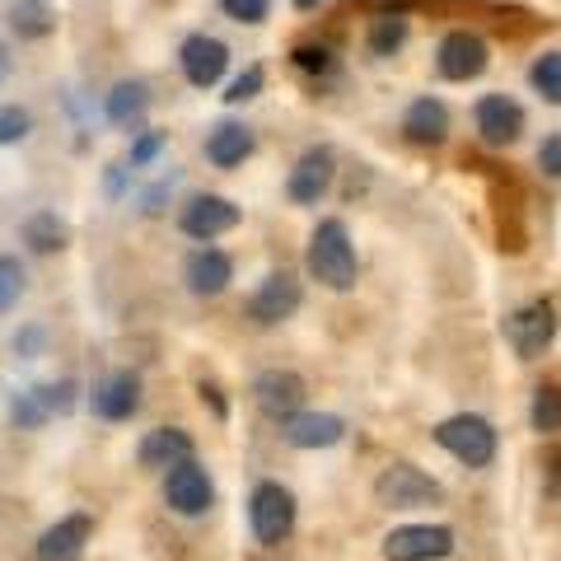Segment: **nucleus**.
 <instances>
[{"label":"nucleus","instance_id":"1","mask_svg":"<svg viewBox=\"0 0 561 561\" xmlns=\"http://www.w3.org/2000/svg\"><path fill=\"white\" fill-rule=\"evenodd\" d=\"M305 272L319 280L323 290H332V295L356 290V280H360V253H356V239H351L342 216H328V220L313 225V234L305 243Z\"/></svg>","mask_w":561,"mask_h":561},{"label":"nucleus","instance_id":"2","mask_svg":"<svg viewBox=\"0 0 561 561\" xmlns=\"http://www.w3.org/2000/svg\"><path fill=\"white\" fill-rule=\"evenodd\" d=\"M431 440L440 445L449 459H459L463 468H491V463H496V454H501V431L491 426L486 416H478V412L445 416L440 426L431 431Z\"/></svg>","mask_w":561,"mask_h":561},{"label":"nucleus","instance_id":"3","mask_svg":"<svg viewBox=\"0 0 561 561\" xmlns=\"http://www.w3.org/2000/svg\"><path fill=\"white\" fill-rule=\"evenodd\" d=\"M375 501L383 505V511H426V505L445 501V486L435 482L426 468H416L408 459H393L375 478Z\"/></svg>","mask_w":561,"mask_h":561},{"label":"nucleus","instance_id":"4","mask_svg":"<svg viewBox=\"0 0 561 561\" xmlns=\"http://www.w3.org/2000/svg\"><path fill=\"white\" fill-rule=\"evenodd\" d=\"M295 524H300V505H295V491L280 486V482H257L253 496H249V529L262 548H280Z\"/></svg>","mask_w":561,"mask_h":561},{"label":"nucleus","instance_id":"5","mask_svg":"<svg viewBox=\"0 0 561 561\" xmlns=\"http://www.w3.org/2000/svg\"><path fill=\"white\" fill-rule=\"evenodd\" d=\"M164 505L179 519H202L210 505H216V482H210V468L197 459V454L164 468Z\"/></svg>","mask_w":561,"mask_h":561},{"label":"nucleus","instance_id":"6","mask_svg":"<svg viewBox=\"0 0 561 561\" xmlns=\"http://www.w3.org/2000/svg\"><path fill=\"white\" fill-rule=\"evenodd\" d=\"M491 66V47L482 33L472 28H449L440 47H435V76L449 80V84H468V80H482Z\"/></svg>","mask_w":561,"mask_h":561},{"label":"nucleus","instance_id":"7","mask_svg":"<svg viewBox=\"0 0 561 561\" xmlns=\"http://www.w3.org/2000/svg\"><path fill=\"white\" fill-rule=\"evenodd\" d=\"M459 548L449 524H398L383 534V561H445Z\"/></svg>","mask_w":561,"mask_h":561},{"label":"nucleus","instance_id":"8","mask_svg":"<svg viewBox=\"0 0 561 561\" xmlns=\"http://www.w3.org/2000/svg\"><path fill=\"white\" fill-rule=\"evenodd\" d=\"M472 127H478V140L491 150H505L529 131V113L515 94H482L472 103Z\"/></svg>","mask_w":561,"mask_h":561},{"label":"nucleus","instance_id":"9","mask_svg":"<svg viewBox=\"0 0 561 561\" xmlns=\"http://www.w3.org/2000/svg\"><path fill=\"white\" fill-rule=\"evenodd\" d=\"M239 220H243V210L230 197H220V192H197V197H187L179 206V230L192 243H216L220 234L239 230Z\"/></svg>","mask_w":561,"mask_h":561},{"label":"nucleus","instance_id":"10","mask_svg":"<svg viewBox=\"0 0 561 561\" xmlns=\"http://www.w3.org/2000/svg\"><path fill=\"white\" fill-rule=\"evenodd\" d=\"M332 183H337V150L332 146H309L286 173V197L290 206H319Z\"/></svg>","mask_w":561,"mask_h":561},{"label":"nucleus","instance_id":"11","mask_svg":"<svg viewBox=\"0 0 561 561\" xmlns=\"http://www.w3.org/2000/svg\"><path fill=\"white\" fill-rule=\"evenodd\" d=\"M305 305V286H300V276L295 272H267L262 276V286L249 295V319L257 328H280L286 319H295Z\"/></svg>","mask_w":561,"mask_h":561},{"label":"nucleus","instance_id":"12","mask_svg":"<svg viewBox=\"0 0 561 561\" xmlns=\"http://www.w3.org/2000/svg\"><path fill=\"white\" fill-rule=\"evenodd\" d=\"M505 342H511V351L519 360H538L542 351L557 342V309H552V300L519 305L511 319H505Z\"/></svg>","mask_w":561,"mask_h":561},{"label":"nucleus","instance_id":"13","mask_svg":"<svg viewBox=\"0 0 561 561\" xmlns=\"http://www.w3.org/2000/svg\"><path fill=\"white\" fill-rule=\"evenodd\" d=\"M179 66H183V80L192 90H216L230 70V47L210 33H187L183 47H179Z\"/></svg>","mask_w":561,"mask_h":561},{"label":"nucleus","instance_id":"14","mask_svg":"<svg viewBox=\"0 0 561 561\" xmlns=\"http://www.w3.org/2000/svg\"><path fill=\"white\" fill-rule=\"evenodd\" d=\"M90 538H94V515H84V511L61 515L33 542V561H80L84 548H90Z\"/></svg>","mask_w":561,"mask_h":561},{"label":"nucleus","instance_id":"15","mask_svg":"<svg viewBox=\"0 0 561 561\" xmlns=\"http://www.w3.org/2000/svg\"><path fill=\"white\" fill-rule=\"evenodd\" d=\"M305 398H309V389H305V379L295 375V370H262L257 379H253V402H257V412L267 416V421H286V416H295V412H305Z\"/></svg>","mask_w":561,"mask_h":561},{"label":"nucleus","instance_id":"16","mask_svg":"<svg viewBox=\"0 0 561 561\" xmlns=\"http://www.w3.org/2000/svg\"><path fill=\"white\" fill-rule=\"evenodd\" d=\"M183 280L197 300H216V295H225L234 280V257L225 249H216V243H197L183 262Z\"/></svg>","mask_w":561,"mask_h":561},{"label":"nucleus","instance_id":"17","mask_svg":"<svg viewBox=\"0 0 561 561\" xmlns=\"http://www.w3.org/2000/svg\"><path fill=\"white\" fill-rule=\"evenodd\" d=\"M454 131V117H449V103L435 99V94H421L408 103V113H402V140L408 146H421V150H435L445 146Z\"/></svg>","mask_w":561,"mask_h":561},{"label":"nucleus","instance_id":"18","mask_svg":"<svg viewBox=\"0 0 561 561\" xmlns=\"http://www.w3.org/2000/svg\"><path fill=\"white\" fill-rule=\"evenodd\" d=\"M280 440H286L290 449H305V454L332 449V445L346 440V421L337 412H309L305 408V412H295V416L280 421Z\"/></svg>","mask_w":561,"mask_h":561},{"label":"nucleus","instance_id":"19","mask_svg":"<svg viewBox=\"0 0 561 561\" xmlns=\"http://www.w3.org/2000/svg\"><path fill=\"white\" fill-rule=\"evenodd\" d=\"M197 454V445H192V435L183 426H154L140 435V445H136V463L146 468V472H164L173 463H183Z\"/></svg>","mask_w":561,"mask_h":561},{"label":"nucleus","instance_id":"20","mask_svg":"<svg viewBox=\"0 0 561 561\" xmlns=\"http://www.w3.org/2000/svg\"><path fill=\"white\" fill-rule=\"evenodd\" d=\"M140 412V375L136 370H113L94 383V416L103 421H131Z\"/></svg>","mask_w":561,"mask_h":561},{"label":"nucleus","instance_id":"21","mask_svg":"<svg viewBox=\"0 0 561 561\" xmlns=\"http://www.w3.org/2000/svg\"><path fill=\"white\" fill-rule=\"evenodd\" d=\"M103 117L113 122L117 131H140L146 127V117H150V84L146 80H117L108 94H103Z\"/></svg>","mask_w":561,"mask_h":561},{"label":"nucleus","instance_id":"22","mask_svg":"<svg viewBox=\"0 0 561 561\" xmlns=\"http://www.w3.org/2000/svg\"><path fill=\"white\" fill-rule=\"evenodd\" d=\"M206 160L216 164V169H239V164H249L253 160V150H257V136H253V127H243V122H234V117H225V122H216V127L206 131Z\"/></svg>","mask_w":561,"mask_h":561},{"label":"nucleus","instance_id":"23","mask_svg":"<svg viewBox=\"0 0 561 561\" xmlns=\"http://www.w3.org/2000/svg\"><path fill=\"white\" fill-rule=\"evenodd\" d=\"M408 38H412V20H408V14L379 10L370 20V28H365V51L379 57V61H389V57H398V51L408 47Z\"/></svg>","mask_w":561,"mask_h":561},{"label":"nucleus","instance_id":"24","mask_svg":"<svg viewBox=\"0 0 561 561\" xmlns=\"http://www.w3.org/2000/svg\"><path fill=\"white\" fill-rule=\"evenodd\" d=\"M5 20H10V28L20 33V38H28V43L51 38V33H57V10H51L47 0H14Z\"/></svg>","mask_w":561,"mask_h":561},{"label":"nucleus","instance_id":"25","mask_svg":"<svg viewBox=\"0 0 561 561\" xmlns=\"http://www.w3.org/2000/svg\"><path fill=\"white\" fill-rule=\"evenodd\" d=\"M24 243L33 253H61L70 243V225L57 216V210H33L24 220Z\"/></svg>","mask_w":561,"mask_h":561},{"label":"nucleus","instance_id":"26","mask_svg":"<svg viewBox=\"0 0 561 561\" xmlns=\"http://www.w3.org/2000/svg\"><path fill=\"white\" fill-rule=\"evenodd\" d=\"M534 435H561V383H538L529 402Z\"/></svg>","mask_w":561,"mask_h":561},{"label":"nucleus","instance_id":"27","mask_svg":"<svg viewBox=\"0 0 561 561\" xmlns=\"http://www.w3.org/2000/svg\"><path fill=\"white\" fill-rule=\"evenodd\" d=\"M290 66L300 70V76H309V80H323V76H332L337 70V51H332V43H295L290 47Z\"/></svg>","mask_w":561,"mask_h":561},{"label":"nucleus","instance_id":"28","mask_svg":"<svg viewBox=\"0 0 561 561\" xmlns=\"http://www.w3.org/2000/svg\"><path fill=\"white\" fill-rule=\"evenodd\" d=\"M529 84H534V94H538L542 103L561 108V51H542V57H534Z\"/></svg>","mask_w":561,"mask_h":561},{"label":"nucleus","instance_id":"29","mask_svg":"<svg viewBox=\"0 0 561 561\" xmlns=\"http://www.w3.org/2000/svg\"><path fill=\"white\" fill-rule=\"evenodd\" d=\"M24 290H28L24 262L14 257V253H0V313H10L14 305H20V300H24Z\"/></svg>","mask_w":561,"mask_h":561},{"label":"nucleus","instance_id":"30","mask_svg":"<svg viewBox=\"0 0 561 561\" xmlns=\"http://www.w3.org/2000/svg\"><path fill=\"white\" fill-rule=\"evenodd\" d=\"M33 393L43 398L47 416H70L76 412V402H80V383L76 379H51V383H38Z\"/></svg>","mask_w":561,"mask_h":561},{"label":"nucleus","instance_id":"31","mask_svg":"<svg viewBox=\"0 0 561 561\" xmlns=\"http://www.w3.org/2000/svg\"><path fill=\"white\" fill-rule=\"evenodd\" d=\"M10 421L20 431H43L47 426V408H43V398L33 393V389H24V393H14V402H10Z\"/></svg>","mask_w":561,"mask_h":561},{"label":"nucleus","instance_id":"32","mask_svg":"<svg viewBox=\"0 0 561 561\" xmlns=\"http://www.w3.org/2000/svg\"><path fill=\"white\" fill-rule=\"evenodd\" d=\"M33 131V113L20 103H0V146H20Z\"/></svg>","mask_w":561,"mask_h":561},{"label":"nucleus","instance_id":"33","mask_svg":"<svg viewBox=\"0 0 561 561\" xmlns=\"http://www.w3.org/2000/svg\"><path fill=\"white\" fill-rule=\"evenodd\" d=\"M164 146H169V131H146V127H140L136 131V140H131V154H127V164L131 169H146V164H154V160H160V154H164Z\"/></svg>","mask_w":561,"mask_h":561},{"label":"nucleus","instance_id":"34","mask_svg":"<svg viewBox=\"0 0 561 561\" xmlns=\"http://www.w3.org/2000/svg\"><path fill=\"white\" fill-rule=\"evenodd\" d=\"M262 84H267V76H262V66H243L239 76L230 80V90H225V103H253L257 94H262Z\"/></svg>","mask_w":561,"mask_h":561},{"label":"nucleus","instance_id":"35","mask_svg":"<svg viewBox=\"0 0 561 561\" xmlns=\"http://www.w3.org/2000/svg\"><path fill=\"white\" fill-rule=\"evenodd\" d=\"M220 10H225V20H234V24H267V14H272V0H220Z\"/></svg>","mask_w":561,"mask_h":561},{"label":"nucleus","instance_id":"36","mask_svg":"<svg viewBox=\"0 0 561 561\" xmlns=\"http://www.w3.org/2000/svg\"><path fill=\"white\" fill-rule=\"evenodd\" d=\"M534 160H538V173H542V179L561 183V131H548V136L538 140V154H534Z\"/></svg>","mask_w":561,"mask_h":561},{"label":"nucleus","instance_id":"37","mask_svg":"<svg viewBox=\"0 0 561 561\" xmlns=\"http://www.w3.org/2000/svg\"><path fill=\"white\" fill-rule=\"evenodd\" d=\"M169 187H173V179L169 183H154V187H146L140 192V216H164V202H169Z\"/></svg>","mask_w":561,"mask_h":561},{"label":"nucleus","instance_id":"38","mask_svg":"<svg viewBox=\"0 0 561 561\" xmlns=\"http://www.w3.org/2000/svg\"><path fill=\"white\" fill-rule=\"evenodd\" d=\"M43 342H47V332L43 328H24L20 337H14V351H20V356H43Z\"/></svg>","mask_w":561,"mask_h":561},{"label":"nucleus","instance_id":"39","mask_svg":"<svg viewBox=\"0 0 561 561\" xmlns=\"http://www.w3.org/2000/svg\"><path fill=\"white\" fill-rule=\"evenodd\" d=\"M127 173H131L127 160H122V164H108V197H122V187H127Z\"/></svg>","mask_w":561,"mask_h":561},{"label":"nucleus","instance_id":"40","mask_svg":"<svg viewBox=\"0 0 561 561\" xmlns=\"http://www.w3.org/2000/svg\"><path fill=\"white\" fill-rule=\"evenodd\" d=\"M14 76V57H10V47L0 43V90H5V80Z\"/></svg>","mask_w":561,"mask_h":561},{"label":"nucleus","instance_id":"41","mask_svg":"<svg viewBox=\"0 0 561 561\" xmlns=\"http://www.w3.org/2000/svg\"><path fill=\"white\" fill-rule=\"evenodd\" d=\"M202 402H210V408H216V416H225V402H220L216 383H202Z\"/></svg>","mask_w":561,"mask_h":561},{"label":"nucleus","instance_id":"42","mask_svg":"<svg viewBox=\"0 0 561 561\" xmlns=\"http://www.w3.org/2000/svg\"><path fill=\"white\" fill-rule=\"evenodd\" d=\"M548 491L561 496V454H552V468H548Z\"/></svg>","mask_w":561,"mask_h":561},{"label":"nucleus","instance_id":"43","mask_svg":"<svg viewBox=\"0 0 561 561\" xmlns=\"http://www.w3.org/2000/svg\"><path fill=\"white\" fill-rule=\"evenodd\" d=\"M290 5H295V10H305V14H309V10H319V5H323V0H290Z\"/></svg>","mask_w":561,"mask_h":561}]
</instances>
